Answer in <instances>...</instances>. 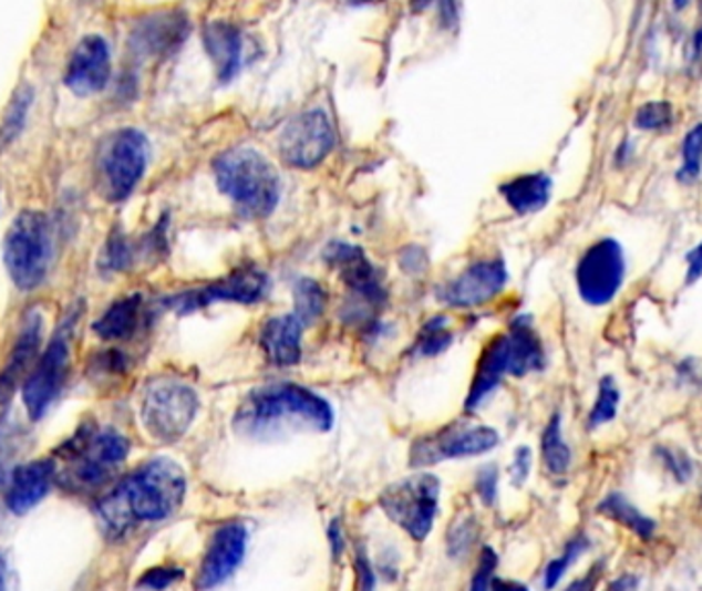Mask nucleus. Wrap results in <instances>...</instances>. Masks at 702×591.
<instances>
[{
    "label": "nucleus",
    "instance_id": "obj_19",
    "mask_svg": "<svg viewBox=\"0 0 702 591\" xmlns=\"http://www.w3.org/2000/svg\"><path fill=\"white\" fill-rule=\"evenodd\" d=\"M54 477H56V463L50 458L33 460L14 468L9 491H7V506L13 514H25L48 495Z\"/></svg>",
    "mask_w": 702,
    "mask_h": 591
},
{
    "label": "nucleus",
    "instance_id": "obj_41",
    "mask_svg": "<svg viewBox=\"0 0 702 591\" xmlns=\"http://www.w3.org/2000/svg\"><path fill=\"white\" fill-rule=\"evenodd\" d=\"M665 458V463L672 468V473L678 480H689L692 477V463L684 454L674 450H660Z\"/></svg>",
    "mask_w": 702,
    "mask_h": 591
},
{
    "label": "nucleus",
    "instance_id": "obj_24",
    "mask_svg": "<svg viewBox=\"0 0 702 591\" xmlns=\"http://www.w3.org/2000/svg\"><path fill=\"white\" fill-rule=\"evenodd\" d=\"M509 352V374L526 376L545 367V352L540 339L534 333L530 317H518L506 333Z\"/></svg>",
    "mask_w": 702,
    "mask_h": 591
},
{
    "label": "nucleus",
    "instance_id": "obj_43",
    "mask_svg": "<svg viewBox=\"0 0 702 591\" xmlns=\"http://www.w3.org/2000/svg\"><path fill=\"white\" fill-rule=\"evenodd\" d=\"M689 271H686V283H694L702 276V242L686 255Z\"/></svg>",
    "mask_w": 702,
    "mask_h": 591
},
{
    "label": "nucleus",
    "instance_id": "obj_7",
    "mask_svg": "<svg viewBox=\"0 0 702 591\" xmlns=\"http://www.w3.org/2000/svg\"><path fill=\"white\" fill-rule=\"evenodd\" d=\"M199 401L192 386L175 379H156L142 396V423L151 436L173 444L189 429Z\"/></svg>",
    "mask_w": 702,
    "mask_h": 591
},
{
    "label": "nucleus",
    "instance_id": "obj_23",
    "mask_svg": "<svg viewBox=\"0 0 702 591\" xmlns=\"http://www.w3.org/2000/svg\"><path fill=\"white\" fill-rule=\"evenodd\" d=\"M204 45L216 69L218 81L230 83L239 72L240 54H242L239 29L220 21L210 23L204 29Z\"/></svg>",
    "mask_w": 702,
    "mask_h": 591
},
{
    "label": "nucleus",
    "instance_id": "obj_9",
    "mask_svg": "<svg viewBox=\"0 0 702 591\" xmlns=\"http://www.w3.org/2000/svg\"><path fill=\"white\" fill-rule=\"evenodd\" d=\"M499 444V434L487 425L454 422L436 434L420 437L411 446V465H436L452 458L478 456L493 450Z\"/></svg>",
    "mask_w": 702,
    "mask_h": 591
},
{
    "label": "nucleus",
    "instance_id": "obj_32",
    "mask_svg": "<svg viewBox=\"0 0 702 591\" xmlns=\"http://www.w3.org/2000/svg\"><path fill=\"white\" fill-rule=\"evenodd\" d=\"M702 169V124L692 127L682 142V167L678 170V182L692 184Z\"/></svg>",
    "mask_w": 702,
    "mask_h": 591
},
{
    "label": "nucleus",
    "instance_id": "obj_28",
    "mask_svg": "<svg viewBox=\"0 0 702 591\" xmlns=\"http://www.w3.org/2000/svg\"><path fill=\"white\" fill-rule=\"evenodd\" d=\"M598 511L605 514L608 518H612V520H617L618 523L627 526L629 530H632L634 535L641 536V538H651V535L655 532V521L649 520L647 516H643L620 492H610L605 501L598 506Z\"/></svg>",
    "mask_w": 702,
    "mask_h": 591
},
{
    "label": "nucleus",
    "instance_id": "obj_13",
    "mask_svg": "<svg viewBox=\"0 0 702 591\" xmlns=\"http://www.w3.org/2000/svg\"><path fill=\"white\" fill-rule=\"evenodd\" d=\"M269 288V280L261 269L247 266V268L233 271L228 278L210 283L202 290L173 296L167 300V307L187 314L204 307H210L214 302H239V304H254L264 300Z\"/></svg>",
    "mask_w": 702,
    "mask_h": 591
},
{
    "label": "nucleus",
    "instance_id": "obj_3",
    "mask_svg": "<svg viewBox=\"0 0 702 591\" xmlns=\"http://www.w3.org/2000/svg\"><path fill=\"white\" fill-rule=\"evenodd\" d=\"M218 189L245 216L266 218L280 201V177L266 156L254 148H233L214 160Z\"/></svg>",
    "mask_w": 702,
    "mask_h": 591
},
{
    "label": "nucleus",
    "instance_id": "obj_8",
    "mask_svg": "<svg viewBox=\"0 0 702 591\" xmlns=\"http://www.w3.org/2000/svg\"><path fill=\"white\" fill-rule=\"evenodd\" d=\"M437 501L440 480L434 475H413L386 487L380 495L384 514L415 540L430 535L437 516Z\"/></svg>",
    "mask_w": 702,
    "mask_h": 591
},
{
    "label": "nucleus",
    "instance_id": "obj_11",
    "mask_svg": "<svg viewBox=\"0 0 702 591\" xmlns=\"http://www.w3.org/2000/svg\"><path fill=\"white\" fill-rule=\"evenodd\" d=\"M579 296L591 307H605L624 282V253L617 240L591 245L577 266Z\"/></svg>",
    "mask_w": 702,
    "mask_h": 591
},
{
    "label": "nucleus",
    "instance_id": "obj_25",
    "mask_svg": "<svg viewBox=\"0 0 702 591\" xmlns=\"http://www.w3.org/2000/svg\"><path fill=\"white\" fill-rule=\"evenodd\" d=\"M550 179L543 173L522 175L512 182L502 185V194L506 197L509 208L526 216L534 211L543 210L550 199Z\"/></svg>",
    "mask_w": 702,
    "mask_h": 591
},
{
    "label": "nucleus",
    "instance_id": "obj_47",
    "mask_svg": "<svg viewBox=\"0 0 702 591\" xmlns=\"http://www.w3.org/2000/svg\"><path fill=\"white\" fill-rule=\"evenodd\" d=\"M434 0H411V11L413 13H422Z\"/></svg>",
    "mask_w": 702,
    "mask_h": 591
},
{
    "label": "nucleus",
    "instance_id": "obj_50",
    "mask_svg": "<svg viewBox=\"0 0 702 591\" xmlns=\"http://www.w3.org/2000/svg\"><path fill=\"white\" fill-rule=\"evenodd\" d=\"M351 4H368V2H374V0H348Z\"/></svg>",
    "mask_w": 702,
    "mask_h": 591
},
{
    "label": "nucleus",
    "instance_id": "obj_15",
    "mask_svg": "<svg viewBox=\"0 0 702 591\" xmlns=\"http://www.w3.org/2000/svg\"><path fill=\"white\" fill-rule=\"evenodd\" d=\"M112 79V54L107 42L93 33L85 35L74 48L64 72V85L76 97L101 93Z\"/></svg>",
    "mask_w": 702,
    "mask_h": 591
},
{
    "label": "nucleus",
    "instance_id": "obj_2",
    "mask_svg": "<svg viewBox=\"0 0 702 591\" xmlns=\"http://www.w3.org/2000/svg\"><path fill=\"white\" fill-rule=\"evenodd\" d=\"M333 408L323 396L298 384H271L249 394L235 415V429L251 437L276 436L286 427L329 432Z\"/></svg>",
    "mask_w": 702,
    "mask_h": 591
},
{
    "label": "nucleus",
    "instance_id": "obj_16",
    "mask_svg": "<svg viewBox=\"0 0 702 591\" xmlns=\"http://www.w3.org/2000/svg\"><path fill=\"white\" fill-rule=\"evenodd\" d=\"M507 283L504 261H478L440 290V300L452 309H473L493 300Z\"/></svg>",
    "mask_w": 702,
    "mask_h": 591
},
{
    "label": "nucleus",
    "instance_id": "obj_17",
    "mask_svg": "<svg viewBox=\"0 0 702 591\" xmlns=\"http://www.w3.org/2000/svg\"><path fill=\"white\" fill-rule=\"evenodd\" d=\"M324 261L338 269L339 278L348 283L353 294L364 300L368 307H380L384 302V288L379 271L370 263L360 247L348 242H331L324 251Z\"/></svg>",
    "mask_w": 702,
    "mask_h": 591
},
{
    "label": "nucleus",
    "instance_id": "obj_14",
    "mask_svg": "<svg viewBox=\"0 0 702 591\" xmlns=\"http://www.w3.org/2000/svg\"><path fill=\"white\" fill-rule=\"evenodd\" d=\"M189 29L187 14L177 9H165L141 17L130 29L127 43L142 60H163L182 48Z\"/></svg>",
    "mask_w": 702,
    "mask_h": 591
},
{
    "label": "nucleus",
    "instance_id": "obj_26",
    "mask_svg": "<svg viewBox=\"0 0 702 591\" xmlns=\"http://www.w3.org/2000/svg\"><path fill=\"white\" fill-rule=\"evenodd\" d=\"M142 298L138 294L117 300L97 323L95 333L105 341H124L130 339L141 326Z\"/></svg>",
    "mask_w": 702,
    "mask_h": 591
},
{
    "label": "nucleus",
    "instance_id": "obj_37",
    "mask_svg": "<svg viewBox=\"0 0 702 591\" xmlns=\"http://www.w3.org/2000/svg\"><path fill=\"white\" fill-rule=\"evenodd\" d=\"M475 540V526L471 521L464 520L454 528V532L450 536V552L454 557H461L471 549V542Z\"/></svg>",
    "mask_w": 702,
    "mask_h": 591
},
{
    "label": "nucleus",
    "instance_id": "obj_20",
    "mask_svg": "<svg viewBox=\"0 0 702 591\" xmlns=\"http://www.w3.org/2000/svg\"><path fill=\"white\" fill-rule=\"evenodd\" d=\"M42 343V321L38 314L29 317L21 335L14 343L13 353L7 360V366L0 374V403H7L13 396L14 388L21 382L28 381L29 372L33 370V362L38 357V350Z\"/></svg>",
    "mask_w": 702,
    "mask_h": 591
},
{
    "label": "nucleus",
    "instance_id": "obj_48",
    "mask_svg": "<svg viewBox=\"0 0 702 591\" xmlns=\"http://www.w3.org/2000/svg\"><path fill=\"white\" fill-rule=\"evenodd\" d=\"M4 581H7V567H4V563L0 561V590L7 585Z\"/></svg>",
    "mask_w": 702,
    "mask_h": 591
},
{
    "label": "nucleus",
    "instance_id": "obj_29",
    "mask_svg": "<svg viewBox=\"0 0 702 591\" xmlns=\"http://www.w3.org/2000/svg\"><path fill=\"white\" fill-rule=\"evenodd\" d=\"M327 307V292L321 283L300 278L295 283V314L302 321V324L314 323Z\"/></svg>",
    "mask_w": 702,
    "mask_h": 591
},
{
    "label": "nucleus",
    "instance_id": "obj_36",
    "mask_svg": "<svg viewBox=\"0 0 702 591\" xmlns=\"http://www.w3.org/2000/svg\"><path fill=\"white\" fill-rule=\"evenodd\" d=\"M132 261V249H130V242H127L124 235L115 232L112 235V239L105 247V255H103V266L113 269V271H120V269H126Z\"/></svg>",
    "mask_w": 702,
    "mask_h": 591
},
{
    "label": "nucleus",
    "instance_id": "obj_21",
    "mask_svg": "<svg viewBox=\"0 0 702 591\" xmlns=\"http://www.w3.org/2000/svg\"><path fill=\"white\" fill-rule=\"evenodd\" d=\"M302 326L304 324L296 314L273 317V319H269L264 324L259 343H261L267 360L271 364H276V366H295V364L300 362V355H302V348H300Z\"/></svg>",
    "mask_w": 702,
    "mask_h": 591
},
{
    "label": "nucleus",
    "instance_id": "obj_18",
    "mask_svg": "<svg viewBox=\"0 0 702 591\" xmlns=\"http://www.w3.org/2000/svg\"><path fill=\"white\" fill-rule=\"evenodd\" d=\"M247 528L240 523H226L211 536L210 547L197 573V588H216L230 578L245 559Z\"/></svg>",
    "mask_w": 702,
    "mask_h": 591
},
{
    "label": "nucleus",
    "instance_id": "obj_45",
    "mask_svg": "<svg viewBox=\"0 0 702 591\" xmlns=\"http://www.w3.org/2000/svg\"><path fill=\"white\" fill-rule=\"evenodd\" d=\"M331 540H333V554H335V557H339V554H341V549H343L339 521H333V523H331Z\"/></svg>",
    "mask_w": 702,
    "mask_h": 591
},
{
    "label": "nucleus",
    "instance_id": "obj_27",
    "mask_svg": "<svg viewBox=\"0 0 702 591\" xmlns=\"http://www.w3.org/2000/svg\"><path fill=\"white\" fill-rule=\"evenodd\" d=\"M33 95H35L33 86L28 85V83L19 85V89L14 91L13 97L9 101L4 115H2V122H0V153L7 151L21 136L23 127L28 124Z\"/></svg>",
    "mask_w": 702,
    "mask_h": 591
},
{
    "label": "nucleus",
    "instance_id": "obj_35",
    "mask_svg": "<svg viewBox=\"0 0 702 591\" xmlns=\"http://www.w3.org/2000/svg\"><path fill=\"white\" fill-rule=\"evenodd\" d=\"M588 549V540L584 536H579L576 540H571L567 545V549L562 552V557L555 559L553 563L548 564L547 573H545V585L547 588H555L559 583V579L565 576V571L571 567V563L576 561L577 557Z\"/></svg>",
    "mask_w": 702,
    "mask_h": 591
},
{
    "label": "nucleus",
    "instance_id": "obj_38",
    "mask_svg": "<svg viewBox=\"0 0 702 591\" xmlns=\"http://www.w3.org/2000/svg\"><path fill=\"white\" fill-rule=\"evenodd\" d=\"M182 579V571L179 569H153L148 571L144 578L138 581V588H153V590H163V588H169L173 581Z\"/></svg>",
    "mask_w": 702,
    "mask_h": 591
},
{
    "label": "nucleus",
    "instance_id": "obj_33",
    "mask_svg": "<svg viewBox=\"0 0 702 591\" xmlns=\"http://www.w3.org/2000/svg\"><path fill=\"white\" fill-rule=\"evenodd\" d=\"M674 122V107L668 101H649L641 105L634 115V126L649 132L668 129Z\"/></svg>",
    "mask_w": 702,
    "mask_h": 591
},
{
    "label": "nucleus",
    "instance_id": "obj_10",
    "mask_svg": "<svg viewBox=\"0 0 702 591\" xmlns=\"http://www.w3.org/2000/svg\"><path fill=\"white\" fill-rule=\"evenodd\" d=\"M278 144L283 163L296 169H312L333 151L335 134L324 112L312 110L288 122Z\"/></svg>",
    "mask_w": 702,
    "mask_h": 591
},
{
    "label": "nucleus",
    "instance_id": "obj_12",
    "mask_svg": "<svg viewBox=\"0 0 702 591\" xmlns=\"http://www.w3.org/2000/svg\"><path fill=\"white\" fill-rule=\"evenodd\" d=\"M71 370V331H60L52 339L40 362L29 372L23 382V403L29 417L40 419L48 407L54 403Z\"/></svg>",
    "mask_w": 702,
    "mask_h": 591
},
{
    "label": "nucleus",
    "instance_id": "obj_40",
    "mask_svg": "<svg viewBox=\"0 0 702 591\" xmlns=\"http://www.w3.org/2000/svg\"><path fill=\"white\" fill-rule=\"evenodd\" d=\"M497 567V557L493 550H485L483 552V559H481V569L477 571V576L473 579V590H485L492 585L493 571Z\"/></svg>",
    "mask_w": 702,
    "mask_h": 591
},
{
    "label": "nucleus",
    "instance_id": "obj_30",
    "mask_svg": "<svg viewBox=\"0 0 702 591\" xmlns=\"http://www.w3.org/2000/svg\"><path fill=\"white\" fill-rule=\"evenodd\" d=\"M543 456L545 465L553 475H562L571 465V450L561 436V417L555 415L543 436Z\"/></svg>",
    "mask_w": 702,
    "mask_h": 591
},
{
    "label": "nucleus",
    "instance_id": "obj_46",
    "mask_svg": "<svg viewBox=\"0 0 702 591\" xmlns=\"http://www.w3.org/2000/svg\"><path fill=\"white\" fill-rule=\"evenodd\" d=\"M639 585V579L632 578V576H627L624 579H618L612 583V588L615 590H634Z\"/></svg>",
    "mask_w": 702,
    "mask_h": 591
},
{
    "label": "nucleus",
    "instance_id": "obj_44",
    "mask_svg": "<svg viewBox=\"0 0 702 591\" xmlns=\"http://www.w3.org/2000/svg\"><path fill=\"white\" fill-rule=\"evenodd\" d=\"M702 54V0H701V23L694 31V38H692V58H699Z\"/></svg>",
    "mask_w": 702,
    "mask_h": 591
},
{
    "label": "nucleus",
    "instance_id": "obj_31",
    "mask_svg": "<svg viewBox=\"0 0 702 591\" xmlns=\"http://www.w3.org/2000/svg\"><path fill=\"white\" fill-rule=\"evenodd\" d=\"M452 343V333L446 317H436L430 323L423 324L422 333L415 341L413 352L417 355H437Z\"/></svg>",
    "mask_w": 702,
    "mask_h": 591
},
{
    "label": "nucleus",
    "instance_id": "obj_4",
    "mask_svg": "<svg viewBox=\"0 0 702 591\" xmlns=\"http://www.w3.org/2000/svg\"><path fill=\"white\" fill-rule=\"evenodd\" d=\"M52 259V230L43 211H21L4 237V266L21 290L43 282Z\"/></svg>",
    "mask_w": 702,
    "mask_h": 591
},
{
    "label": "nucleus",
    "instance_id": "obj_39",
    "mask_svg": "<svg viewBox=\"0 0 702 591\" xmlns=\"http://www.w3.org/2000/svg\"><path fill=\"white\" fill-rule=\"evenodd\" d=\"M477 489L485 504L495 501V492H497V468L495 466H485L483 470H478Z\"/></svg>",
    "mask_w": 702,
    "mask_h": 591
},
{
    "label": "nucleus",
    "instance_id": "obj_1",
    "mask_svg": "<svg viewBox=\"0 0 702 591\" xmlns=\"http://www.w3.org/2000/svg\"><path fill=\"white\" fill-rule=\"evenodd\" d=\"M187 479L171 458H155L122 480L99 506L101 520L113 536L134 523L167 520L183 504Z\"/></svg>",
    "mask_w": 702,
    "mask_h": 591
},
{
    "label": "nucleus",
    "instance_id": "obj_22",
    "mask_svg": "<svg viewBox=\"0 0 702 591\" xmlns=\"http://www.w3.org/2000/svg\"><path fill=\"white\" fill-rule=\"evenodd\" d=\"M506 374H509L507 338L506 335H497L485 348V352L481 353L475 381H473V386L466 396V408L475 411L499 386V382L504 381Z\"/></svg>",
    "mask_w": 702,
    "mask_h": 591
},
{
    "label": "nucleus",
    "instance_id": "obj_49",
    "mask_svg": "<svg viewBox=\"0 0 702 591\" xmlns=\"http://www.w3.org/2000/svg\"><path fill=\"white\" fill-rule=\"evenodd\" d=\"M689 4V0H674V7L680 11V9H684Z\"/></svg>",
    "mask_w": 702,
    "mask_h": 591
},
{
    "label": "nucleus",
    "instance_id": "obj_34",
    "mask_svg": "<svg viewBox=\"0 0 702 591\" xmlns=\"http://www.w3.org/2000/svg\"><path fill=\"white\" fill-rule=\"evenodd\" d=\"M618 401H620V393H618L617 382L612 376H605L600 382V393H598V401L591 408L590 425L591 427H598L602 423L612 422L617 417Z\"/></svg>",
    "mask_w": 702,
    "mask_h": 591
},
{
    "label": "nucleus",
    "instance_id": "obj_42",
    "mask_svg": "<svg viewBox=\"0 0 702 591\" xmlns=\"http://www.w3.org/2000/svg\"><path fill=\"white\" fill-rule=\"evenodd\" d=\"M530 465H533V452L528 448H520L516 452V458H514V480H526L528 473H530Z\"/></svg>",
    "mask_w": 702,
    "mask_h": 591
},
{
    "label": "nucleus",
    "instance_id": "obj_5",
    "mask_svg": "<svg viewBox=\"0 0 702 591\" xmlns=\"http://www.w3.org/2000/svg\"><path fill=\"white\" fill-rule=\"evenodd\" d=\"M148 163V141L141 129L124 127L107 136L97 155V185L107 201L132 196Z\"/></svg>",
    "mask_w": 702,
    "mask_h": 591
},
{
    "label": "nucleus",
    "instance_id": "obj_6",
    "mask_svg": "<svg viewBox=\"0 0 702 591\" xmlns=\"http://www.w3.org/2000/svg\"><path fill=\"white\" fill-rule=\"evenodd\" d=\"M66 483L72 489H97L126 460L130 442L113 429L85 432L64 448ZM62 477V479H64Z\"/></svg>",
    "mask_w": 702,
    "mask_h": 591
}]
</instances>
